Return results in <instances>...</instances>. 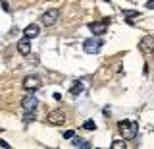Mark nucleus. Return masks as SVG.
Instances as JSON below:
<instances>
[{
    "label": "nucleus",
    "mask_w": 154,
    "mask_h": 149,
    "mask_svg": "<svg viewBox=\"0 0 154 149\" xmlns=\"http://www.w3.org/2000/svg\"><path fill=\"white\" fill-rule=\"evenodd\" d=\"M89 29L93 31V35H104L108 31V20H102V21H93L89 23Z\"/></svg>",
    "instance_id": "6"
},
{
    "label": "nucleus",
    "mask_w": 154,
    "mask_h": 149,
    "mask_svg": "<svg viewBox=\"0 0 154 149\" xmlns=\"http://www.w3.org/2000/svg\"><path fill=\"white\" fill-rule=\"evenodd\" d=\"M37 105H38V101L33 97V95H27V97H23V99H21V107L25 109L27 112L35 110V109H37Z\"/></svg>",
    "instance_id": "8"
},
{
    "label": "nucleus",
    "mask_w": 154,
    "mask_h": 149,
    "mask_svg": "<svg viewBox=\"0 0 154 149\" xmlns=\"http://www.w3.org/2000/svg\"><path fill=\"white\" fill-rule=\"evenodd\" d=\"M0 132H2V128H0Z\"/></svg>",
    "instance_id": "19"
},
{
    "label": "nucleus",
    "mask_w": 154,
    "mask_h": 149,
    "mask_svg": "<svg viewBox=\"0 0 154 149\" xmlns=\"http://www.w3.org/2000/svg\"><path fill=\"white\" fill-rule=\"evenodd\" d=\"M46 122H48V124H52V126H62V124L66 122V114H64V110H60V109L52 110V112L46 116Z\"/></svg>",
    "instance_id": "3"
},
{
    "label": "nucleus",
    "mask_w": 154,
    "mask_h": 149,
    "mask_svg": "<svg viewBox=\"0 0 154 149\" xmlns=\"http://www.w3.org/2000/svg\"><path fill=\"white\" fill-rule=\"evenodd\" d=\"M0 147H4V149H8V147H12L8 141H4V139H0Z\"/></svg>",
    "instance_id": "16"
},
{
    "label": "nucleus",
    "mask_w": 154,
    "mask_h": 149,
    "mask_svg": "<svg viewBox=\"0 0 154 149\" xmlns=\"http://www.w3.org/2000/svg\"><path fill=\"white\" fill-rule=\"evenodd\" d=\"M58 18H60V10H56V8H52V10H46L42 14L41 21L45 23V25H52V23L58 21Z\"/></svg>",
    "instance_id": "5"
},
{
    "label": "nucleus",
    "mask_w": 154,
    "mask_h": 149,
    "mask_svg": "<svg viewBox=\"0 0 154 149\" xmlns=\"http://www.w3.org/2000/svg\"><path fill=\"white\" fill-rule=\"evenodd\" d=\"M23 35L27 37V39H33V37L38 35V25L37 23H31V25H27L25 29H23Z\"/></svg>",
    "instance_id": "10"
},
{
    "label": "nucleus",
    "mask_w": 154,
    "mask_h": 149,
    "mask_svg": "<svg viewBox=\"0 0 154 149\" xmlns=\"http://www.w3.org/2000/svg\"><path fill=\"white\" fill-rule=\"evenodd\" d=\"M139 50L144 52V54H150V52H154V37H150V35L143 37V39L139 41Z\"/></svg>",
    "instance_id": "4"
},
{
    "label": "nucleus",
    "mask_w": 154,
    "mask_h": 149,
    "mask_svg": "<svg viewBox=\"0 0 154 149\" xmlns=\"http://www.w3.org/2000/svg\"><path fill=\"white\" fill-rule=\"evenodd\" d=\"M41 87V79L37 78V76H27L25 79H23V89L27 91H37Z\"/></svg>",
    "instance_id": "7"
},
{
    "label": "nucleus",
    "mask_w": 154,
    "mask_h": 149,
    "mask_svg": "<svg viewBox=\"0 0 154 149\" xmlns=\"http://www.w3.org/2000/svg\"><path fill=\"white\" fill-rule=\"evenodd\" d=\"M2 8H4V12H10V6H8L6 0H2Z\"/></svg>",
    "instance_id": "18"
},
{
    "label": "nucleus",
    "mask_w": 154,
    "mask_h": 149,
    "mask_svg": "<svg viewBox=\"0 0 154 149\" xmlns=\"http://www.w3.org/2000/svg\"><path fill=\"white\" fill-rule=\"evenodd\" d=\"M146 8H148V10H154V0H148V2H146Z\"/></svg>",
    "instance_id": "17"
},
{
    "label": "nucleus",
    "mask_w": 154,
    "mask_h": 149,
    "mask_svg": "<svg viewBox=\"0 0 154 149\" xmlns=\"http://www.w3.org/2000/svg\"><path fill=\"white\" fill-rule=\"evenodd\" d=\"M69 93L71 95H81L83 93V81H75V85L69 89Z\"/></svg>",
    "instance_id": "12"
},
{
    "label": "nucleus",
    "mask_w": 154,
    "mask_h": 149,
    "mask_svg": "<svg viewBox=\"0 0 154 149\" xmlns=\"http://www.w3.org/2000/svg\"><path fill=\"white\" fill-rule=\"evenodd\" d=\"M17 50L21 52L23 56H27L29 52H31V41H29L27 37H25V39H21V41L17 43Z\"/></svg>",
    "instance_id": "9"
},
{
    "label": "nucleus",
    "mask_w": 154,
    "mask_h": 149,
    "mask_svg": "<svg viewBox=\"0 0 154 149\" xmlns=\"http://www.w3.org/2000/svg\"><path fill=\"white\" fill-rule=\"evenodd\" d=\"M83 130H87V132H93V130H96V124L93 122V120H85V122H83Z\"/></svg>",
    "instance_id": "13"
},
{
    "label": "nucleus",
    "mask_w": 154,
    "mask_h": 149,
    "mask_svg": "<svg viewBox=\"0 0 154 149\" xmlns=\"http://www.w3.org/2000/svg\"><path fill=\"white\" fill-rule=\"evenodd\" d=\"M71 139H73V145H75L77 149H89V147H93L89 141H85V139H81V138H75V136H73Z\"/></svg>",
    "instance_id": "11"
},
{
    "label": "nucleus",
    "mask_w": 154,
    "mask_h": 149,
    "mask_svg": "<svg viewBox=\"0 0 154 149\" xmlns=\"http://www.w3.org/2000/svg\"><path fill=\"white\" fill-rule=\"evenodd\" d=\"M127 145H125V141H122V139H116V141L112 143V149H125Z\"/></svg>",
    "instance_id": "14"
},
{
    "label": "nucleus",
    "mask_w": 154,
    "mask_h": 149,
    "mask_svg": "<svg viewBox=\"0 0 154 149\" xmlns=\"http://www.w3.org/2000/svg\"><path fill=\"white\" fill-rule=\"evenodd\" d=\"M118 130L123 136V139H135L139 134V122H135V120H122V122H118Z\"/></svg>",
    "instance_id": "1"
},
{
    "label": "nucleus",
    "mask_w": 154,
    "mask_h": 149,
    "mask_svg": "<svg viewBox=\"0 0 154 149\" xmlns=\"http://www.w3.org/2000/svg\"><path fill=\"white\" fill-rule=\"evenodd\" d=\"M100 49H102V39H98V37H93V39H87L83 43V50L87 54H96Z\"/></svg>",
    "instance_id": "2"
},
{
    "label": "nucleus",
    "mask_w": 154,
    "mask_h": 149,
    "mask_svg": "<svg viewBox=\"0 0 154 149\" xmlns=\"http://www.w3.org/2000/svg\"><path fill=\"white\" fill-rule=\"evenodd\" d=\"M73 136H75V130H66V132H64V138L66 139H71Z\"/></svg>",
    "instance_id": "15"
}]
</instances>
